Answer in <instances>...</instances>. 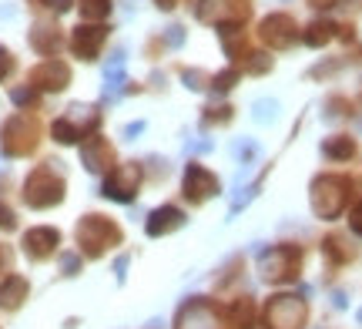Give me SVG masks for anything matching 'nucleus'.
I'll return each instance as SVG.
<instances>
[{
	"label": "nucleus",
	"mask_w": 362,
	"mask_h": 329,
	"mask_svg": "<svg viewBox=\"0 0 362 329\" xmlns=\"http://www.w3.org/2000/svg\"><path fill=\"white\" fill-rule=\"evenodd\" d=\"M305 323V303L298 296H275L265 306V326L269 329H298Z\"/></svg>",
	"instance_id": "obj_1"
},
{
	"label": "nucleus",
	"mask_w": 362,
	"mask_h": 329,
	"mask_svg": "<svg viewBox=\"0 0 362 329\" xmlns=\"http://www.w3.org/2000/svg\"><path fill=\"white\" fill-rule=\"evenodd\" d=\"M78 242L84 246L88 255H101L107 246L117 242V229L107 222V219H101V215H88V219L78 225Z\"/></svg>",
	"instance_id": "obj_2"
},
{
	"label": "nucleus",
	"mask_w": 362,
	"mask_h": 329,
	"mask_svg": "<svg viewBox=\"0 0 362 329\" xmlns=\"http://www.w3.org/2000/svg\"><path fill=\"white\" fill-rule=\"evenodd\" d=\"M64 198V182L61 178H54L47 168H40L30 175V182H27V202L34 205V209H51Z\"/></svg>",
	"instance_id": "obj_3"
},
{
	"label": "nucleus",
	"mask_w": 362,
	"mask_h": 329,
	"mask_svg": "<svg viewBox=\"0 0 362 329\" xmlns=\"http://www.w3.org/2000/svg\"><path fill=\"white\" fill-rule=\"evenodd\" d=\"M342 202H346V192H342V182H339V178H319V182H315L312 205H315V212H319L322 219H332V215H339Z\"/></svg>",
	"instance_id": "obj_4"
},
{
	"label": "nucleus",
	"mask_w": 362,
	"mask_h": 329,
	"mask_svg": "<svg viewBox=\"0 0 362 329\" xmlns=\"http://www.w3.org/2000/svg\"><path fill=\"white\" fill-rule=\"evenodd\" d=\"M296 269H298V252H292V249H272L262 259V279H269V282L292 279Z\"/></svg>",
	"instance_id": "obj_5"
},
{
	"label": "nucleus",
	"mask_w": 362,
	"mask_h": 329,
	"mask_svg": "<svg viewBox=\"0 0 362 329\" xmlns=\"http://www.w3.org/2000/svg\"><path fill=\"white\" fill-rule=\"evenodd\" d=\"M138 182H141V171L134 168V165H124V168H117L104 182V195L115 198V202H131L134 192H138Z\"/></svg>",
	"instance_id": "obj_6"
},
{
	"label": "nucleus",
	"mask_w": 362,
	"mask_h": 329,
	"mask_svg": "<svg viewBox=\"0 0 362 329\" xmlns=\"http://www.w3.org/2000/svg\"><path fill=\"white\" fill-rule=\"evenodd\" d=\"M57 242H61V236H57L54 229H30V232L24 236V252L30 255V259H37L40 262V259L51 255Z\"/></svg>",
	"instance_id": "obj_7"
},
{
	"label": "nucleus",
	"mask_w": 362,
	"mask_h": 329,
	"mask_svg": "<svg viewBox=\"0 0 362 329\" xmlns=\"http://www.w3.org/2000/svg\"><path fill=\"white\" fill-rule=\"evenodd\" d=\"M178 329H218V323L205 303H188L178 313Z\"/></svg>",
	"instance_id": "obj_8"
},
{
	"label": "nucleus",
	"mask_w": 362,
	"mask_h": 329,
	"mask_svg": "<svg viewBox=\"0 0 362 329\" xmlns=\"http://www.w3.org/2000/svg\"><path fill=\"white\" fill-rule=\"evenodd\" d=\"M101 44H104V27H78V30H74V40H71L74 54L84 57V61H90Z\"/></svg>",
	"instance_id": "obj_9"
},
{
	"label": "nucleus",
	"mask_w": 362,
	"mask_h": 329,
	"mask_svg": "<svg viewBox=\"0 0 362 329\" xmlns=\"http://www.w3.org/2000/svg\"><path fill=\"white\" fill-rule=\"evenodd\" d=\"M67 67L61 64V61H44V64L34 71V84H40V88H47V91H61L67 84Z\"/></svg>",
	"instance_id": "obj_10"
},
{
	"label": "nucleus",
	"mask_w": 362,
	"mask_h": 329,
	"mask_svg": "<svg viewBox=\"0 0 362 329\" xmlns=\"http://www.w3.org/2000/svg\"><path fill=\"white\" fill-rule=\"evenodd\" d=\"M262 34L272 40V44H279V47H285V44H292L296 40V34H292V21L288 17H269L265 24H262Z\"/></svg>",
	"instance_id": "obj_11"
},
{
	"label": "nucleus",
	"mask_w": 362,
	"mask_h": 329,
	"mask_svg": "<svg viewBox=\"0 0 362 329\" xmlns=\"http://www.w3.org/2000/svg\"><path fill=\"white\" fill-rule=\"evenodd\" d=\"M27 299V279L7 276V282L0 286V309H17Z\"/></svg>",
	"instance_id": "obj_12"
},
{
	"label": "nucleus",
	"mask_w": 362,
	"mask_h": 329,
	"mask_svg": "<svg viewBox=\"0 0 362 329\" xmlns=\"http://www.w3.org/2000/svg\"><path fill=\"white\" fill-rule=\"evenodd\" d=\"M185 222V215L178 209H158L151 219H148V236H165L171 229H178Z\"/></svg>",
	"instance_id": "obj_13"
},
{
	"label": "nucleus",
	"mask_w": 362,
	"mask_h": 329,
	"mask_svg": "<svg viewBox=\"0 0 362 329\" xmlns=\"http://www.w3.org/2000/svg\"><path fill=\"white\" fill-rule=\"evenodd\" d=\"M211 188H215V182L208 178V175H202V168H188V178H185V192L192 198H202V195H211Z\"/></svg>",
	"instance_id": "obj_14"
},
{
	"label": "nucleus",
	"mask_w": 362,
	"mask_h": 329,
	"mask_svg": "<svg viewBox=\"0 0 362 329\" xmlns=\"http://www.w3.org/2000/svg\"><path fill=\"white\" fill-rule=\"evenodd\" d=\"M104 158H107V148H104L101 142H90V145L84 148V161H88L90 171H101L104 168V165H101Z\"/></svg>",
	"instance_id": "obj_15"
},
{
	"label": "nucleus",
	"mask_w": 362,
	"mask_h": 329,
	"mask_svg": "<svg viewBox=\"0 0 362 329\" xmlns=\"http://www.w3.org/2000/svg\"><path fill=\"white\" fill-rule=\"evenodd\" d=\"M329 30H332V24H315V27H309V34H305V40H309V44H315V47H319V44H325V40L332 37Z\"/></svg>",
	"instance_id": "obj_16"
},
{
	"label": "nucleus",
	"mask_w": 362,
	"mask_h": 329,
	"mask_svg": "<svg viewBox=\"0 0 362 329\" xmlns=\"http://www.w3.org/2000/svg\"><path fill=\"white\" fill-rule=\"evenodd\" d=\"M107 13V0H84V17H104Z\"/></svg>",
	"instance_id": "obj_17"
},
{
	"label": "nucleus",
	"mask_w": 362,
	"mask_h": 329,
	"mask_svg": "<svg viewBox=\"0 0 362 329\" xmlns=\"http://www.w3.org/2000/svg\"><path fill=\"white\" fill-rule=\"evenodd\" d=\"M61 265H64L67 276H74V272H78V265H81V259H78V255H64V259H61Z\"/></svg>",
	"instance_id": "obj_18"
},
{
	"label": "nucleus",
	"mask_w": 362,
	"mask_h": 329,
	"mask_svg": "<svg viewBox=\"0 0 362 329\" xmlns=\"http://www.w3.org/2000/svg\"><path fill=\"white\" fill-rule=\"evenodd\" d=\"M0 229H13V212L0 205Z\"/></svg>",
	"instance_id": "obj_19"
},
{
	"label": "nucleus",
	"mask_w": 362,
	"mask_h": 329,
	"mask_svg": "<svg viewBox=\"0 0 362 329\" xmlns=\"http://www.w3.org/2000/svg\"><path fill=\"white\" fill-rule=\"evenodd\" d=\"M30 98H34V94H30V91H24V88H17V91H13V101H17V105H27Z\"/></svg>",
	"instance_id": "obj_20"
},
{
	"label": "nucleus",
	"mask_w": 362,
	"mask_h": 329,
	"mask_svg": "<svg viewBox=\"0 0 362 329\" xmlns=\"http://www.w3.org/2000/svg\"><path fill=\"white\" fill-rule=\"evenodd\" d=\"M44 4H47L51 11H67V7H71V0H44Z\"/></svg>",
	"instance_id": "obj_21"
},
{
	"label": "nucleus",
	"mask_w": 362,
	"mask_h": 329,
	"mask_svg": "<svg viewBox=\"0 0 362 329\" xmlns=\"http://www.w3.org/2000/svg\"><path fill=\"white\" fill-rule=\"evenodd\" d=\"M352 229H356V232L362 236V205L356 209V215H352Z\"/></svg>",
	"instance_id": "obj_22"
},
{
	"label": "nucleus",
	"mask_w": 362,
	"mask_h": 329,
	"mask_svg": "<svg viewBox=\"0 0 362 329\" xmlns=\"http://www.w3.org/2000/svg\"><path fill=\"white\" fill-rule=\"evenodd\" d=\"M4 262H7V252L0 249V269H4Z\"/></svg>",
	"instance_id": "obj_23"
}]
</instances>
